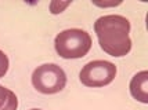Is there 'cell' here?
<instances>
[{
	"instance_id": "10",
	"label": "cell",
	"mask_w": 148,
	"mask_h": 110,
	"mask_svg": "<svg viewBox=\"0 0 148 110\" xmlns=\"http://www.w3.org/2000/svg\"><path fill=\"white\" fill-rule=\"evenodd\" d=\"M31 110H42V109H31Z\"/></svg>"
},
{
	"instance_id": "9",
	"label": "cell",
	"mask_w": 148,
	"mask_h": 110,
	"mask_svg": "<svg viewBox=\"0 0 148 110\" xmlns=\"http://www.w3.org/2000/svg\"><path fill=\"white\" fill-rule=\"evenodd\" d=\"M96 6H100V7H110V6H119L121 4V1H118V3H108V4H100V3H94Z\"/></svg>"
},
{
	"instance_id": "6",
	"label": "cell",
	"mask_w": 148,
	"mask_h": 110,
	"mask_svg": "<svg viewBox=\"0 0 148 110\" xmlns=\"http://www.w3.org/2000/svg\"><path fill=\"white\" fill-rule=\"evenodd\" d=\"M18 98L11 90L0 85V110H17Z\"/></svg>"
},
{
	"instance_id": "4",
	"label": "cell",
	"mask_w": 148,
	"mask_h": 110,
	"mask_svg": "<svg viewBox=\"0 0 148 110\" xmlns=\"http://www.w3.org/2000/svg\"><path fill=\"white\" fill-rule=\"evenodd\" d=\"M116 76V66L108 61H91L83 66L79 73L82 84L86 87H104L114 81Z\"/></svg>"
},
{
	"instance_id": "2",
	"label": "cell",
	"mask_w": 148,
	"mask_h": 110,
	"mask_svg": "<svg viewBox=\"0 0 148 110\" xmlns=\"http://www.w3.org/2000/svg\"><path fill=\"white\" fill-rule=\"evenodd\" d=\"M90 34L82 29H66L58 33L54 40L57 54L64 59L83 58L91 48Z\"/></svg>"
},
{
	"instance_id": "8",
	"label": "cell",
	"mask_w": 148,
	"mask_h": 110,
	"mask_svg": "<svg viewBox=\"0 0 148 110\" xmlns=\"http://www.w3.org/2000/svg\"><path fill=\"white\" fill-rule=\"evenodd\" d=\"M69 4H71L69 1H68V3L51 1V3H50V11H51L53 14H60V13H62V10H64V8H66Z\"/></svg>"
},
{
	"instance_id": "3",
	"label": "cell",
	"mask_w": 148,
	"mask_h": 110,
	"mask_svg": "<svg viewBox=\"0 0 148 110\" xmlns=\"http://www.w3.org/2000/svg\"><path fill=\"white\" fill-rule=\"evenodd\" d=\"M33 87L42 94H57L66 84L65 72L56 63H45L35 69L32 74Z\"/></svg>"
},
{
	"instance_id": "7",
	"label": "cell",
	"mask_w": 148,
	"mask_h": 110,
	"mask_svg": "<svg viewBox=\"0 0 148 110\" xmlns=\"http://www.w3.org/2000/svg\"><path fill=\"white\" fill-rule=\"evenodd\" d=\"M7 70H8V58L4 52L0 50V78L6 76Z\"/></svg>"
},
{
	"instance_id": "1",
	"label": "cell",
	"mask_w": 148,
	"mask_h": 110,
	"mask_svg": "<svg viewBox=\"0 0 148 110\" xmlns=\"http://www.w3.org/2000/svg\"><path fill=\"white\" fill-rule=\"evenodd\" d=\"M100 47L111 57H125L132 50L130 22L122 15H104L94 22Z\"/></svg>"
},
{
	"instance_id": "5",
	"label": "cell",
	"mask_w": 148,
	"mask_h": 110,
	"mask_svg": "<svg viewBox=\"0 0 148 110\" xmlns=\"http://www.w3.org/2000/svg\"><path fill=\"white\" fill-rule=\"evenodd\" d=\"M130 94L136 101L148 103V72L143 70L137 73L130 81Z\"/></svg>"
}]
</instances>
